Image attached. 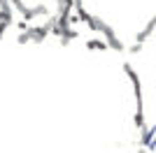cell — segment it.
I'll use <instances>...</instances> for the list:
<instances>
[{"label":"cell","mask_w":156,"mask_h":153,"mask_svg":"<svg viewBox=\"0 0 156 153\" xmlns=\"http://www.w3.org/2000/svg\"><path fill=\"white\" fill-rule=\"evenodd\" d=\"M2 35H5V32H0V39H2Z\"/></svg>","instance_id":"9a60e30c"},{"label":"cell","mask_w":156,"mask_h":153,"mask_svg":"<svg viewBox=\"0 0 156 153\" xmlns=\"http://www.w3.org/2000/svg\"><path fill=\"white\" fill-rule=\"evenodd\" d=\"M28 35H30V42H44L47 37H49V28H47L44 23L42 25H30V28H28Z\"/></svg>","instance_id":"3957f363"},{"label":"cell","mask_w":156,"mask_h":153,"mask_svg":"<svg viewBox=\"0 0 156 153\" xmlns=\"http://www.w3.org/2000/svg\"><path fill=\"white\" fill-rule=\"evenodd\" d=\"M124 70H126V74L130 76V83H133V90H135V102H137L135 123H137V127H144V104H142V86H140V79H137L135 70H133L128 63H124Z\"/></svg>","instance_id":"6da1fadb"},{"label":"cell","mask_w":156,"mask_h":153,"mask_svg":"<svg viewBox=\"0 0 156 153\" xmlns=\"http://www.w3.org/2000/svg\"><path fill=\"white\" fill-rule=\"evenodd\" d=\"M137 153H144V151H142V148H140V151H137Z\"/></svg>","instance_id":"2e32d148"},{"label":"cell","mask_w":156,"mask_h":153,"mask_svg":"<svg viewBox=\"0 0 156 153\" xmlns=\"http://www.w3.org/2000/svg\"><path fill=\"white\" fill-rule=\"evenodd\" d=\"M72 0H56V14H72Z\"/></svg>","instance_id":"52a82bcc"},{"label":"cell","mask_w":156,"mask_h":153,"mask_svg":"<svg viewBox=\"0 0 156 153\" xmlns=\"http://www.w3.org/2000/svg\"><path fill=\"white\" fill-rule=\"evenodd\" d=\"M72 2H75V9H82V7H84V0H72Z\"/></svg>","instance_id":"4fadbf2b"},{"label":"cell","mask_w":156,"mask_h":153,"mask_svg":"<svg viewBox=\"0 0 156 153\" xmlns=\"http://www.w3.org/2000/svg\"><path fill=\"white\" fill-rule=\"evenodd\" d=\"M86 49L89 51H105L107 49V42L105 39H86Z\"/></svg>","instance_id":"ba28073f"},{"label":"cell","mask_w":156,"mask_h":153,"mask_svg":"<svg viewBox=\"0 0 156 153\" xmlns=\"http://www.w3.org/2000/svg\"><path fill=\"white\" fill-rule=\"evenodd\" d=\"M33 9V19L35 16H49V7L47 5H37V7H30Z\"/></svg>","instance_id":"30bf717a"},{"label":"cell","mask_w":156,"mask_h":153,"mask_svg":"<svg viewBox=\"0 0 156 153\" xmlns=\"http://www.w3.org/2000/svg\"><path fill=\"white\" fill-rule=\"evenodd\" d=\"M98 32H103V35H105V42H107V46H110V49H114V51H124V44L119 42L117 32L112 30V28L105 23V21H100V25H98Z\"/></svg>","instance_id":"7a4b0ae2"},{"label":"cell","mask_w":156,"mask_h":153,"mask_svg":"<svg viewBox=\"0 0 156 153\" xmlns=\"http://www.w3.org/2000/svg\"><path fill=\"white\" fill-rule=\"evenodd\" d=\"M154 28H156V14H154V19H151L149 23H147L142 30H140V35H137V44H144V42H147V37L154 32Z\"/></svg>","instance_id":"5b68a950"},{"label":"cell","mask_w":156,"mask_h":153,"mask_svg":"<svg viewBox=\"0 0 156 153\" xmlns=\"http://www.w3.org/2000/svg\"><path fill=\"white\" fill-rule=\"evenodd\" d=\"M140 46H142V44H133V46H130V53H137V51H140Z\"/></svg>","instance_id":"5bb4252c"},{"label":"cell","mask_w":156,"mask_h":153,"mask_svg":"<svg viewBox=\"0 0 156 153\" xmlns=\"http://www.w3.org/2000/svg\"><path fill=\"white\" fill-rule=\"evenodd\" d=\"M16 28H19V30H28V28H30V23H28L26 19H21V21H16Z\"/></svg>","instance_id":"7c38bea8"},{"label":"cell","mask_w":156,"mask_h":153,"mask_svg":"<svg viewBox=\"0 0 156 153\" xmlns=\"http://www.w3.org/2000/svg\"><path fill=\"white\" fill-rule=\"evenodd\" d=\"M14 23V16L12 14H7V12H0V32H5L9 25Z\"/></svg>","instance_id":"9c48e42d"},{"label":"cell","mask_w":156,"mask_h":153,"mask_svg":"<svg viewBox=\"0 0 156 153\" xmlns=\"http://www.w3.org/2000/svg\"><path fill=\"white\" fill-rule=\"evenodd\" d=\"M9 2H12V7L21 14V19H26V21L33 19V9L26 5V2H23V0H9Z\"/></svg>","instance_id":"277c9868"},{"label":"cell","mask_w":156,"mask_h":153,"mask_svg":"<svg viewBox=\"0 0 156 153\" xmlns=\"http://www.w3.org/2000/svg\"><path fill=\"white\" fill-rule=\"evenodd\" d=\"M16 42H19V44H28V42H30V35H28V30H21V35L16 37Z\"/></svg>","instance_id":"8fae6325"},{"label":"cell","mask_w":156,"mask_h":153,"mask_svg":"<svg viewBox=\"0 0 156 153\" xmlns=\"http://www.w3.org/2000/svg\"><path fill=\"white\" fill-rule=\"evenodd\" d=\"M77 35H79V32L75 30L72 25H68V28H63V30H61V35H58V37H61V44H63V46H68V44H70V39H75V37H77Z\"/></svg>","instance_id":"8992f818"}]
</instances>
